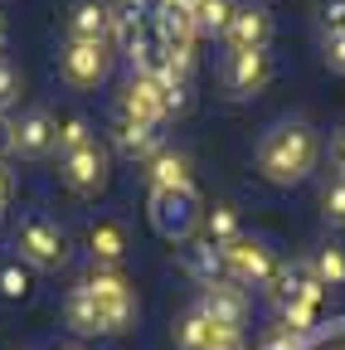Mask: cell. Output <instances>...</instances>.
<instances>
[{
    "label": "cell",
    "mask_w": 345,
    "mask_h": 350,
    "mask_svg": "<svg viewBox=\"0 0 345 350\" xmlns=\"http://www.w3.org/2000/svg\"><path fill=\"white\" fill-rule=\"evenodd\" d=\"M122 117H132V122H146V126H165V112H161V88L156 78L146 73H132V83L122 88V103H117Z\"/></svg>",
    "instance_id": "10"
},
{
    "label": "cell",
    "mask_w": 345,
    "mask_h": 350,
    "mask_svg": "<svg viewBox=\"0 0 345 350\" xmlns=\"http://www.w3.org/2000/svg\"><path fill=\"white\" fill-rule=\"evenodd\" d=\"M112 146L126 156V161H151L161 151V126H146V122H132L117 112V126H112Z\"/></svg>",
    "instance_id": "14"
},
{
    "label": "cell",
    "mask_w": 345,
    "mask_h": 350,
    "mask_svg": "<svg viewBox=\"0 0 345 350\" xmlns=\"http://www.w3.org/2000/svg\"><path fill=\"white\" fill-rule=\"evenodd\" d=\"M268 39H273V15L263 5H238L224 29L229 49H268Z\"/></svg>",
    "instance_id": "12"
},
{
    "label": "cell",
    "mask_w": 345,
    "mask_h": 350,
    "mask_svg": "<svg viewBox=\"0 0 345 350\" xmlns=\"http://www.w3.org/2000/svg\"><path fill=\"white\" fill-rule=\"evenodd\" d=\"M88 142H93V126H88V117H83V112H68V117L54 122V151H59V161L73 156V151H83Z\"/></svg>",
    "instance_id": "24"
},
{
    "label": "cell",
    "mask_w": 345,
    "mask_h": 350,
    "mask_svg": "<svg viewBox=\"0 0 345 350\" xmlns=\"http://www.w3.org/2000/svg\"><path fill=\"white\" fill-rule=\"evenodd\" d=\"M273 83V59L268 49H229L224 59V88L234 98H253Z\"/></svg>",
    "instance_id": "8"
},
{
    "label": "cell",
    "mask_w": 345,
    "mask_h": 350,
    "mask_svg": "<svg viewBox=\"0 0 345 350\" xmlns=\"http://www.w3.org/2000/svg\"><path fill=\"white\" fill-rule=\"evenodd\" d=\"M316 156H321V137L307 117H282L258 142V170L268 185H301L316 170Z\"/></svg>",
    "instance_id": "1"
},
{
    "label": "cell",
    "mask_w": 345,
    "mask_h": 350,
    "mask_svg": "<svg viewBox=\"0 0 345 350\" xmlns=\"http://www.w3.org/2000/svg\"><path fill=\"white\" fill-rule=\"evenodd\" d=\"M199 229H204V243H214V248H229L234 239H243V224H238V209H234V204H214V209H204Z\"/></svg>",
    "instance_id": "19"
},
{
    "label": "cell",
    "mask_w": 345,
    "mask_h": 350,
    "mask_svg": "<svg viewBox=\"0 0 345 350\" xmlns=\"http://www.w3.org/2000/svg\"><path fill=\"white\" fill-rule=\"evenodd\" d=\"M185 268H190V273H195L204 287H214V282H229V278H224V253L214 248V243H204V239L185 248Z\"/></svg>",
    "instance_id": "22"
},
{
    "label": "cell",
    "mask_w": 345,
    "mask_h": 350,
    "mask_svg": "<svg viewBox=\"0 0 345 350\" xmlns=\"http://www.w3.org/2000/svg\"><path fill=\"white\" fill-rule=\"evenodd\" d=\"M15 93H20V73L5 64V59H0V117H5L10 112V103H15Z\"/></svg>",
    "instance_id": "30"
},
{
    "label": "cell",
    "mask_w": 345,
    "mask_h": 350,
    "mask_svg": "<svg viewBox=\"0 0 345 350\" xmlns=\"http://www.w3.org/2000/svg\"><path fill=\"white\" fill-rule=\"evenodd\" d=\"M190 10H195V34L199 39H209V34L224 39V29H229V20H234L238 5H234V0H195Z\"/></svg>",
    "instance_id": "21"
},
{
    "label": "cell",
    "mask_w": 345,
    "mask_h": 350,
    "mask_svg": "<svg viewBox=\"0 0 345 350\" xmlns=\"http://www.w3.org/2000/svg\"><path fill=\"white\" fill-rule=\"evenodd\" d=\"M307 268L321 287H345V248L340 243H321L312 258H307Z\"/></svg>",
    "instance_id": "23"
},
{
    "label": "cell",
    "mask_w": 345,
    "mask_h": 350,
    "mask_svg": "<svg viewBox=\"0 0 345 350\" xmlns=\"http://www.w3.org/2000/svg\"><path fill=\"white\" fill-rule=\"evenodd\" d=\"M141 39H146V10L137 5V0H122V5H112V44H117V49L132 54Z\"/></svg>",
    "instance_id": "17"
},
{
    "label": "cell",
    "mask_w": 345,
    "mask_h": 350,
    "mask_svg": "<svg viewBox=\"0 0 345 350\" xmlns=\"http://www.w3.org/2000/svg\"><path fill=\"white\" fill-rule=\"evenodd\" d=\"M331 165H335V175H345V126L331 137Z\"/></svg>",
    "instance_id": "32"
},
{
    "label": "cell",
    "mask_w": 345,
    "mask_h": 350,
    "mask_svg": "<svg viewBox=\"0 0 345 350\" xmlns=\"http://www.w3.org/2000/svg\"><path fill=\"white\" fill-rule=\"evenodd\" d=\"M0 49H5V15H0Z\"/></svg>",
    "instance_id": "35"
},
{
    "label": "cell",
    "mask_w": 345,
    "mask_h": 350,
    "mask_svg": "<svg viewBox=\"0 0 345 350\" xmlns=\"http://www.w3.org/2000/svg\"><path fill=\"white\" fill-rule=\"evenodd\" d=\"M5 204H10V170L0 165V209H5Z\"/></svg>",
    "instance_id": "33"
},
{
    "label": "cell",
    "mask_w": 345,
    "mask_h": 350,
    "mask_svg": "<svg viewBox=\"0 0 345 350\" xmlns=\"http://www.w3.org/2000/svg\"><path fill=\"white\" fill-rule=\"evenodd\" d=\"M15 248L25 258V268H39V273H59L68 262V239H64V229L54 224V219H44V214H29L25 224L15 229Z\"/></svg>",
    "instance_id": "4"
},
{
    "label": "cell",
    "mask_w": 345,
    "mask_h": 350,
    "mask_svg": "<svg viewBox=\"0 0 345 350\" xmlns=\"http://www.w3.org/2000/svg\"><path fill=\"white\" fill-rule=\"evenodd\" d=\"M88 253H93L98 268H117L122 253H126V229L117 219H93L88 224Z\"/></svg>",
    "instance_id": "16"
},
{
    "label": "cell",
    "mask_w": 345,
    "mask_h": 350,
    "mask_svg": "<svg viewBox=\"0 0 345 350\" xmlns=\"http://www.w3.org/2000/svg\"><path fill=\"white\" fill-rule=\"evenodd\" d=\"M59 68L73 88H98L112 73V44H88V39H64Z\"/></svg>",
    "instance_id": "6"
},
{
    "label": "cell",
    "mask_w": 345,
    "mask_h": 350,
    "mask_svg": "<svg viewBox=\"0 0 345 350\" xmlns=\"http://www.w3.org/2000/svg\"><path fill=\"white\" fill-rule=\"evenodd\" d=\"M34 292V278L25 262H0V297H10V301H25Z\"/></svg>",
    "instance_id": "28"
},
{
    "label": "cell",
    "mask_w": 345,
    "mask_h": 350,
    "mask_svg": "<svg viewBox=\"0 0 345 350\" xmlns=\"http://www.w3.org/2000/svg\"><path fill=\"white\" fill-rule=\"evenodd\" d=\"M321 54H326V68L345 78V29H340V34H326V39H321Z\"/></svg>",
    "instance_id": "29"
},
{
    "label": "cell",
    "mask_w": 345,
    "mask_h": 350,
    "mask_svg": "<svg viewBox=\"0 0 345 350\" xmlns=\"http://www.w3.org/2000/svg\"><path fill=\"white\" fill-rule=\"evenodd\" d=\"M199 312L219 326V331H238L243 317H248V297H243V287H234V282H214V287H204Z\"/></svg>",
    "instance_id": "11"
},
{
    "label": "cell",
    "mask_w": 345,
    "mask_h": 350,
    "mask_svg": "<svg viewBox=\"0 0 345 350\" xmlns=\"http://www.w3.org/2000/svg\"><path fill=\"white\" fill-rule=\"evenodd\" d=\"M146 214H151V229H156L161 239H170V243H185V239L199 229V219H204L195 185H180V190H151Z\"/></svg>",
    "instance_id": "3"
},
{
    "label": "cell",
    "mask_w": 345,
    "mask_h": 350,
    "mask_svg": "<svg viewBox=\"0 0 345 350\" xmlns=\"http://www.w3.org/2000/svg\"><path fill=\"white\" fill-rule=\"evenodd\" d=\"M64 321H68V331L73 336H102V317H98V301L88 297V287H73L68 292V301H64Z\"/></svg>",
    "instance_id": "18"
},
{
    "label": "cell",
    "mask_w": 345,
    "mask_h": 350,
    "mask_svg": "<svg viewBox=\"0 0 345 350\" xmlns=\"http://www.w3.org/2000/svg\"><path fill=\"white\" fill-rule=\"evenodd\" d=\"M5 151H10V122L0 117V156H5Z\"/></svg>",
    "instance_id": "34"
},
{
    "label": "cell",
    "mask_w": 345,
    "mask_h": 350,
    "mask_svg": "<svg viewBox=\"0 0 345 350\" xmlns=\"http://www.w3.org/2000/svg\"><path fill=\"white\" fill-rule=\"evenodd\" d=\"M219 253H224V278L234 287H268L273 273H277V258H273V248L263 239H248L243 234V239H234Z\"/></svg>",
    "instance_id": "5"
},
{
    "label": "cell",
    "mask_w": 345,
    "mask_h": 350,
    "mask_svg": "<svg viewBox=\"0 0 345 350\" xmlns=\"http://www.w3.org/2000/svg\"><path fill=\"white\" fill-rule=\"evenodd\" d=\"M156 88H161V112H165V122L190 112V103H195V98H190V83H180V78L161 73V78H156Z\"/></svg>",
    "instance_id": "26"
},
{
    "label": "cell",
    "mask_w": 345,
    "mask_h": 350,
    "mask_svg": "<svg viewBox=\"0 0 345 350\" xmlns=\"http://www.w3.org/2000/svg\"><path fill=\"white\" fill-rule=\"evenodd\" d=\"M321 214L331 229H345V175H331L321 185Z\"/></svg>",
    "instance_id": "27"
},
{
    "label": "cell",
    "mask_w": 345,
    "mask_h": 350,
    "mask_svg": "<svg viewBox=\"0 0 345 350\" xmlns=\"http://www.w3.org/2000/svg\"><path fill=\"white\" fill-rule=\"evenodd\" d=\"M156 29H161V44H195V10L180 5V0H170V5L156 15Z\"/></svg>",
    "instance_id": "20"
},
{
    "label": "cell",
    "mask_w": 345,
    "mask_h": 350,
    "mask_svg": "<svg viewBox=\"0 0 345 350\" xmlns=\"http://www.w3.org/2000/svg\"><path fill=\"white\" fill-rule=\"evenodd\" d=\"M54 112L49 107H29L20 122H10V151L34 161V156H49L54 151Z\"/></svg>",
    "instance_id": "9"
},
{
    "label": "cell",
    "mask_w": 345,
    "mask_h": 350,
    "mask_svg": "<svg viewBox=\"0 0 345 350\" xmlns=\"http://www.w3.org/2000/svg\"><path fill=\"white\" fill-rule=\"evenodd\" d=\"M83 287H88V297L98 301V317H102V336H122L137 326V292L132 282H126L122 268H98L83 278Z\"/></svg>",
    "instance_id": "2"
},
{
    "label": "cell",
    "mask_w": 345,
    "mask_h": 350,
    "mask_svg": "<svg viewBox=\"0 0 345 350\" xmlns=\"http://www.w3.org/2000/svg\"><path fill=\"white\" fill-rule=\"evenodd\" d=\"M190 156L185 151H176V146H161L151 161H146V180H151V190H180V185H195L190 180Z\"/></svg>",
    "instance_id": "15"
},
{
    "label": "cell",
    "mask_w": 345,
    "mask_h": 350,
    "mask_svg": "<svg viewBox=\"0 0 345 350\" xmlns=\"http://www.w3.org/2000/svg\"><path fill=\"white\" fill-rule=\"evenodd\" d=\"M59 175H64V185H68L73 195H102V190H107V175H112V156H107V146L93 137L83 151H73V156L59 161Z\"/></svg>",
    "instance_id": "7"
},
{
    "label": "cell",
    "mask_w": 345,
    "mask_h": 350,
    "mask_svg": "<svg viewBox=\"0 0 345 350\" xmlns=\"http://www.w3.org/2000/svg\"><path fill=\"white\" fill-rule=\"evenodd\" d=\"M321 25H326V34L345 29V0H321Z\"/></svg>",
    "instance_id": "31"
},
{
    "label": "cell",
    "mask_w": 345,
    "mask_h": 350,
    "mask_svg": "<svg viewBox=\"0 0 345 350\" xmlns=\"http://www.w3.org/2000/svg\"><path fill=\"white\" fill-rule=\"evenodd\" d=\"M68 39L112 44V5H102V0H78L68 10Z\"/></svg>",
    "instance_id": "13"
},
{
    "label": "cell",
    "mask_w": 345,
    "mask_h": 350,
    "mask_svg": "<svg viewBox=\"0 0 345 350\" xmlns=\"http://www.w3.org/2000/svg\"><path fill=\"white\" fill-rule=\"evenodd\" d=\"M176 340H180V350H214V340H219V326H214L199 306L176 326Z\"/></svg>",
    "instance_id": "25"
}]
</instances>
